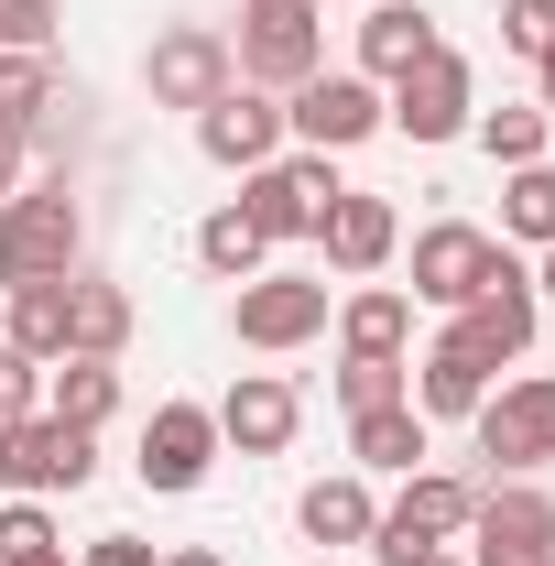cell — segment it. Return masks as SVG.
Wrapping results in <instances>:
<instances>
[{"mask_svg": "<svg viewBox=\"0 0 555 566\" xmlns=\"http://www.w3.org/2000/svg\"><path fill=\"white\" fill-rule=\"evenodd\" d=\"M338 403H348V415L404 403V359H338Z\"/></svg>", "mask_w": 555, "mask_h": 566, "instance_id": "cell-32", "label": "cell"}, {"mask_svg": "<svg viewBox=\"0 0 555 566\" xmlns=\"http://www.w3.org/2000/svg\"><path fill=\"white\" fill-rule=\"evenodd\" d=\"M164 566H229L218 545H164Z\"/></svg>", "mask_w": 555, "mask_h": 566, "instance_id": "cell-36", "label": "cell"}, {"mask_svg": "<svg viewBox=\"0 0 555 566\" xmlns=\"http://www.w3.org/2000/svg\"><path fill=\"white\" fill-rule=\"evenodd\" d=\"M33 556H66L55 545V512L44 501H0V566H33Z\"/></svg>", "mask_w": 555, "mask_h": 566, "instance_id": "cell-30", "label": "cell"}, {"mask_svg": "<svg viewBox=\"0 0 555 566\" xmlns=\"http://www.w3.org/2000/svg\"><path fill=\"white\" fill-rule=\"evenodd\" d=\"M404 403H415L425 424H436V415H480V403H490V359L469 349L458 327H447V338H436V349L404 370Z\"/></svg>", "mask_w": 555, "mask_h": 566, "instance_id": "cell-18", "label": "cell"}, {"mask_svg": "<svg viewBox=\"0 0 555 566\" xmlns=\"http://www.w3.org/2000/svg\"><path fill=\"white\" fill-rule=\"evenodd\" d=\"M370 132H381V87L359 66H316L283 98V142H294V153H359Z\"/></svg>", "mask_w": 555, "mask_h": 566, "instance_id": "cell-5", "label": "cell"}, {"mask_svg": "<svg viewBox=\"0 0 555 566\" xmlns=\"http://www.w3.org/2000/svg\"><path fill=\"white\" fill-rule=\"evenodd\" d=\"M348 458H359V480H404V469H425V415H415V403L348 415Z\"/></svg>", "mask_w": 555, "mask_h": 566, "instance_id": "cell-23", "label": "cell"}, {"mask_svg": "<svg viewBox=\"0 0 555 566\" xmlns=\"http://www.w3.org/2000/svg\"><path fill=\"white\" fill-rule=\"evenodd\" d=\"M11 415H44V359H22L11 338H0V424Z\"/></svg>", "mask_w": 555, "mask_h": 566, "instance_id": "cell-34", "label": "cell"}, {"mask_svg": "<svg viewBox=\"0 0 555 566\" xmlns=\"http://www.w3.org/2000/svg\"><path fill=\"white\" fill-rule=\"evenodd\" d=\"M469 132H480V153H490V164H501V175H512V164H545L555 120H545V109H480Z\"/></svg>", "mask_w": 555, "mask_h": 566, "instance_id": "cell-29", "label": "cell"}, {"mask_svg": "<svg viewBox=\"0 0 555 566\" xmlns=\"http://www.w3.org/2000/svg\"><path fill=\"white\" fill-rule=\"evenodd\" d=\"M229 33L218 22H164L153 44H142V87H153V109H208L218 87H229Z\"/></svg>", "mask_w": 555, "mask_h": 566, "instance_id": "cell-9", "label": "cell"}, {"mask_svg": "<svg viewBox=\"0 0 555 566\" xmlns=\"http://www.w3.org/2000/svg\"><path fill=\"white\" fill-rule=\"evenodd\" d=\"M229 327H240V349H305V338H327V283H305V273H251L240 283V305H229Z\"/></svg>", "mask_w": 555, "mask_h": 566, "instance_id": "cell-11", "label": "cell"}, {"mask_svg": "<svg viewBox=\"0 0 555 566\" xmlns=\"http://www.w3.org/2000/svg\"><path fill=\"white\" fill-rule=\"evenodd\" d=\"M44 415L76 424V436H98V424L121 415V359H55L44 370Z\"/></svg>", "mask_w": 555, "mask_h": 566, "instance_id": "cell-24", "label": "cell"}, {"mask_svg": "<svg viewBox=\"0 0 555 566\" xmlns=\"http://www.w3.org/2000/svg\"><path fill=\"white\" fill-rule=\"evenodd\" d=\"M262 251H273V240H262V229H251L240 208H218L208 229H197V262H208L218 283H251V273H262Z\"/></svg>", "mask_w": 555, "mask_h": 566, "instance_id": "cell-28", "label": "cell"}, {"mask_svg": "<svg viewBox=\"0 0 555 566\" xmlns=\"http://www.w3.org/2000/svg\"><path fill=\"white\" fill-rule=\"evenodd\" d=\"M338 349L348 359H404L415 349V294H404V283H359L338 305Z\"/></svg>", "mask_w": 555, "mask_h": 566, "instance_id": "cell-20", "label": "cell"}, {"mask_svg": "<svg viewBox=\"0 0 555 566\" xmlns=\"http://www.w3.org/2000/svg\"><path fill=\"white\" fill-rule=\"evenodd\" d=\"M229 66H240V87L294 98L305 76L327 66V11H316V0H240V44H229Z\"/></svg>", "mask_w": 555, "mask_h": 566, "instance_id": "cell-3", "label": "cell"}, {"mask_svg": "<svg viewBox=\"0 0 555 566\" xmlns=\"http://www.w3.org/2000/svg\"><path fill=\"white\" fill-rule=\"evenodd\" d=\"M132 349V294L98 273H66V359H121Z\"/></svg>", "mask_w": 555, "mask_h": 566, "instance_id": "cell-22", "label": "cell"}, {"mask_svg": "<svg viewBox=\"0 0 555 566\" xmlns=\"http://www.w3.org/2000/svg\"><path fill=\"white\" fill-rule=\"evenodd\" d=\"M76 566H164V545H142V534H87Z\"/></svg>", "mask_w": 555, "mask_h": 566, "instance_id": "cell-35", "label": "cell"}, {"mask_svg": "<svg viewBox=\"0 0 555 566\" xmlns=\"http://www.w3.org/2000/svg\"><path fill=\"white\" fill-rule=\"evenodd\" d=\"M316 251H327L348 283H370L381 262H392V251H404V218H392V197H359V186H348L338 208L316 218Z\"/></svg>", "mask_w": 555, "mask_h": 566, "instance_id": "cell-17", "label": "cell"}, {"mask_svg": "<svg viewBox=\"0 0 555 566\" xmlns=\"http://www.w3.org/2000/svg\"><path fill=\"white\" fill-rule=\"evenodd\" d=\"M480 120V76H469V55L458 44H436L415 76H392V98H381V132H404V142H458Z\"/></svg>", "mask_w": 555, "mask_h": 566, "instance_id": "cell-7", "label": "cell"}, {"mask_svg": "<svg viewBox=\"0 0 555 566\" xmlns=\"http://www.w3.org/2000/svg\"><path fill=\"white\" fill-rule=\"evenodd\" d=\"M132 469H142V491H164V501L208 491V469H218V415H208V403H153Z\"/></svg>", "mask_w": 555, "mask_h": 566, "instance_id": "cell-13", "label": "cell"}, {"mask_svg": "<svg viewBox=\"0 0 555 566\" xmlns=\"http://www.w3.org/2000/svg\"><path fill=\"white\" fill-rule=\"evenodd\" d=\"M534 294H545V305H555V240H545V273H534Z\"/></svg>", "mask_w": 555, "mask_h": 566, "instance_id": "cell-38", "label": "cell"}, {"mask_svg": "<svg viewBox=\"0 0 555 566\" xmlns=\"http://www.w3.org/2000/svg\"><path fill=\"white\" fill-rule=\"evenodd\" d=\"M76 251H87V208H76L66 175L0 197V294H11V283H66Z\"/></svg>", "mask_w": 555, "mask_h": 566, "instance_id": "cell-1", "label": "cell"}, {"mask_svg": "<svg viewBox=\"0 0 555 566\" xmlns=\"http://www.w3.org/2000/svg\"><path fill=\"white\" fill-rule=\"evenodd\" d=\"M197 153H208V164H229V175L273 164V153H283V98H273V87H240V76H229L208 109H197Z\"/></svg>", "mask_w": 555, "mask_h": 566, "instance_id": "cell-15", "label": "cell"}, {"mask_svg": "<svg viewBox=\"0 0 555 566\" xmlns=\"http://www.w3.org/2000/svg\"><path fill=\"white\" fill-rule=\"evenodd\" d=\"M22 359H66V283H11V327H0Z\"/></svg>", "mask_w": 555, "mask_h": 566, "instance_id": "cell-25", "label": "cell"}, {"mask_svg": "<svg viewBox=\"0 0 555 566\" xmlns=\"http://www.w3.org/2000/svg\"><path fill=\"white\" fill-rule=\"evenodd\" d=\"M425 566H469V556H458V545H447V556H425Z\"/></svg>", "mask_w": 555, "mask_h": 566, "instance_id": "cell-40", "label": "cell"}, {"mask_svg": "<svg viewBox=\"0 0 555 566\" xmlns=\"http://www.w3.org/2000/svg\"><path fill=\"white\" fill-rule=\"evenodd\" d=\"M11 186H22V142L0 132V197H11Z\"/></svg>", "mask_w": 555, "mask_h": 566, "instance_id": "cell-37", "label": "cell"}, {"mask_svg": "<svg viewBox=\"0 0 555 566\" xmlns=\"http://www.w3.org/2000/svg\"><path fill=\"white\" fill-rule=\"evenodd\" d=\"M348 186H338V153H294V142H283L273 164H251V175H240V197H229V208L251 218V229H262V240H316V218L338 208Z\"/></svg>", "mask_w": 555, "mask_h": 566, "instance_id": "cell-4", "label": "cell"}, {"mask_svg": "<svg viewBox=\"0 0 555 566\" xmlns=\"http://www.w3.org/2000/svg\"><path fill=\"white\" fill-rule=\"evenodd\" d=\"M33 566H76V556H33Z\"/></svg>", "mask_w": 555, "mask_h": 566, "instance_id": "cell-41", "label": "cell"}, {"mask_svg": "<svg viewBox=\"0 0 555 566\" xmlns=\"http://www.w3.org/2000/svg\"><path fill=\"white\" fill-rule=\"evenodd\" d=\"M534 76H545V98H534V109H545V120H555V55H545V66H534Z\"/></svg>", "mask_w": 555, "mask_h": 566, "instance_id": "cell-39", "label": "cell"}, {"mask_svg": "<svg viewBox=\"0 0 555 566\" xmlns=\"http://www.w3.org/2000/svg\"><path fill=\"white\" fill-rule=\"evenodd\" d=\"M55 98H66V87H55V55H0V132H11V142L44 132Z\"/></svg>", "mask_w": 555, "mask_h": 566, "instance_id": "cell-26", "label": "cell"}, {"mask_svg": "<svg viewBox=\"0 0 555 566\" xmlns=\"http://www.w3.org/2000/svg\"><path fill=\"white\" fill-rule=\"evenodd\" d=\"M501 240H555V164H512V186H501Z\"/></svg>", "mask_w": 555, "mask_h": 566, "instance_id": "cell-27", "label": "cell"}, {"mask_svg": "<svg viewBox=\"0 0 555 566\" xmlns=\"http://www.w3.org/2000/svg\"><path fill=\"white\" fill-rule=\"evenodd\" d=\"M98 469V436H76L55 415H11L0 424V491L11 501H55V491H87Z\"/></svg>", "mask_w": 555, "mask_h": 566, "instance_id": "cell-6", "label": "cell"}, {"mask_svg": "<svg viewBox=\"0 0 555 566\" xmlns=\"http://www.w3.org/2000/svg\"><path fill=\"white\" fill-rule=\"evenodd\" d=\"M55 0H0V55H55Z\"/></svg>", "mask_w": 555, "mask_h": 566, "instance_id": "cell-31", "label": "cell"}, {"mask_svg": "<svg viewBox=\"0 0 555 566\" xmlns=\"http://www.w3.org/2000/svg\"><path fill=\"white\" fill-rule=\"evenodd\" d=\"M447 327H458V338H469V349L501 370V359H523V349H534V327H545V294H534V273L501 251V262H490V283L469 294V305H458V316H447Z\"/></svg>", "mask_w": 555, "mask_h": 566, "instance_id": "cell-12", "label": "cell"}, {"mask_svg": "<svg viewBox=\"0 0 555 566\" xmlns=\"http://www.w3.org/2000/svg\"><path fill=\"white\" fill-rule=\"evenodd\" d=\"M469 424H480V458H490V469H512V480L555 469V381H490V403Z\"/></svg>", "mask_w": 555, "mask_h": 566, "instance_id": "cell-10", "label": "cell"}, {"mask_svg": "<svg viewBox=\"0 0 555 566\" xmlns=\"http://www.w3.org/2000/svg\"><path fill=\"white\" fill-rule=\"evenodd\" d=\"M458 545H469V566H555V501L534 480H490Z\"/></svg>", "mask_w": 555, "mask_h": 566, "instance_id": "cell-8", "label": "cell"}, {"mask_svg": "<svg viewBox=\"0 0 555 566\" xmlns=\"http://www.w3.org/2000/svg\"><path fill=\"white\" fill-rule=\"evenodd\" d=\"M316 11H327V0H316Z\"/></svg>", "mask_w": 555, "mask_h": 566, "instance_id": "cell-42", "label": "cell"}, {"mask_svg": "<svg viewBox=\"0 0 555 566\" xmlns=\"http://www.w3.org/2000/svg\"><path fill=\"white\" fill-rule=\"evenodd\" d=\"M208 415H218V447H240V458H283L294 424H305V392H294L283 370H240Z\"/></svg>", "mask_w": 555, "mask_h": 566, "instance_id": "cell-14", "label": "cell"}, {"mask_svg": "<svg viewBox=\"0 0 555 566\" xmlns=\"http://www.w3.org/2000/svg\"><path fill=\"white\" fill-rule=\"evenodd\" d=\"M469 512H480V480H458V469H404V491L381 501V523H370L359 556L425 566V556H447V545L469 534Z\"/></svg>", "mask_w": 555, "mask_h": 566, "instance_id": "cell-2", "label": "cell"}, {"mask_svg": "<svg viewBox=\"0 0 555 566\" xmlns=\"http://www.w3.org/2000/svg\"><path fill=\"white\" fill-rule=\"evenodd\" d=\"M447 33H436V11L425 0H370V22H359V76L370 87H392V76H415Z\"/></svg>", "mask_w": 555, "mask_h": 566, "instance_id": "cell-19", "label": "cell"}, {"mask_svg": "<svg viewBox=\"0 0 555 566\" xmlns=\"http://www.w3.org/2000/svg\"><path fill=\"white\" fill-rule=\"evenodd\" d=\"M490 262H501V240L490 229H469V218H436V229H415V305H469L490 283Z\"/></svg>", "mask_w": 555, "mask_h": 566, "instance_id": "cell-16", "label": "cell"}, {"mask_svg": "<svg viewBox=\"0 0 555 566\" xmlns=\"http://www.w3.org/2000/svg\"><path fill=\"white\" fill-rule=\"evenodd\" d=\"M501 44L545 66V55H555V0H501Z\"/></svg>", "mask_w": 555, "mask_h": 566, "instance_id": "cell-33", "label": "cell"}, {"mask_svg": "<svg viewBox=\"0 0 555 566\" xmlns=\"http://www.w3.org/2000/svg\"><path fill=\"white\" fill-rule=\"evenodd\" d=\"M370 523H381V501H370L359 469L305 480V501H294V534H305V545H370Z\"/></svg>", "mask_w": 555, "mask_h": 566, "instance_id": "cell-21", "label": "cell"}]
</instances>
